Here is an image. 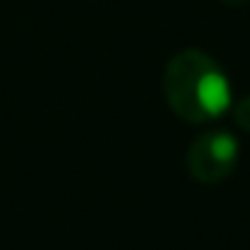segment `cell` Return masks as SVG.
<instances>
[{"mask_svg": "<svg viewBox=\"0 0 250 250\" xmlns=\"http://www.w3.org/2000/svg\"><path fill=\"white\" fill-rule=\"evenodd\" d=\"M162 89L172 113L188 124L215 121L231 108L226 73L212 57L196 49H186L167 62Z\"/></svg>", "mask_w": 250, "mask_h": 250, "instance_id": "cell-1", "label": "cell"}, {"mask_svg": "<svg viewBox=\"0 0 250 250\" xmlns=\"http://www.w3.org/2000/svg\"><path fill=\"white\" fill-rule=\"evenodd\" d=\"M237 162H239V143L226 129H212L199 135L186 153L188 175L205 186L226 180L237 169Z\"/></svg>", "mask_w": 250, "mask_h": 250, "instance_id": "cell-2", "label": "cell"}, {"mask_svg": "<svg viewBox=\"0 0 250 250\" xmlns=\"http://www.w3.org/2000/svg\"><path fill=\"white\" fill-rule=\"evenodd\" d=\"M234 121L242 132H250V94L234 105Z\"/></svg>", "mask_w": 250, "mask_h": 250, "instance_id": "cell-3", "label": "cell"}, {"mask_svg": "<svg viewBox=\"0 0 250 250\" xmlns=\"http://www.w3.org/2000/svg\"><path fill=\"white\" fill-rule=\"evenodd\" d=\"M221 3H226V6H245L250 0H221Z\"/></svg>", "mask_w": 250, "mask_h": 250, "instance_id": "cell-4", "label": "cell"}]
</instances>
